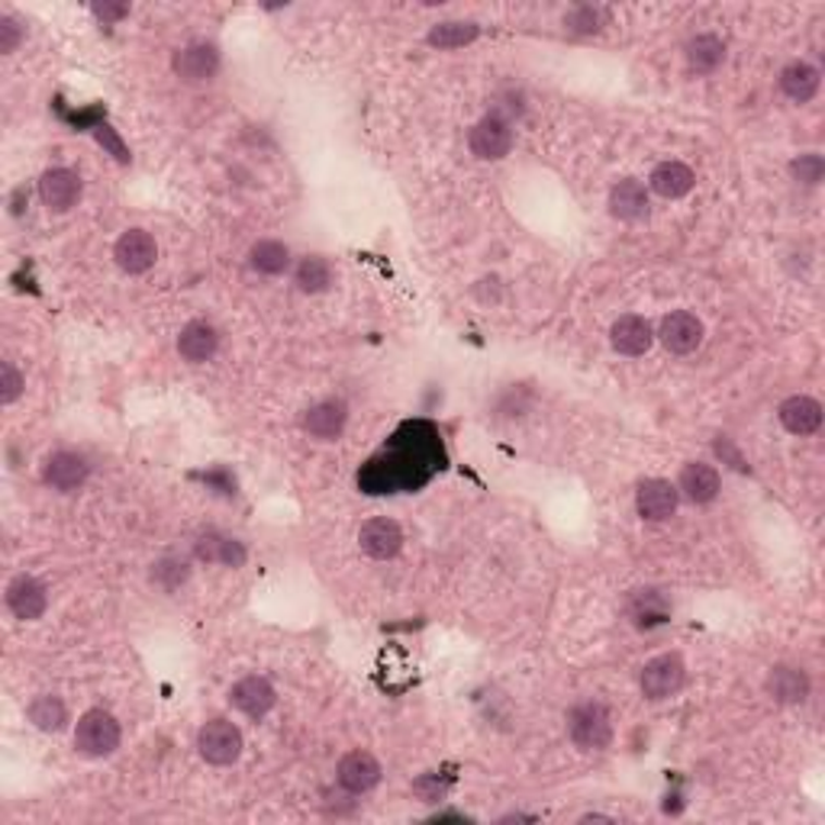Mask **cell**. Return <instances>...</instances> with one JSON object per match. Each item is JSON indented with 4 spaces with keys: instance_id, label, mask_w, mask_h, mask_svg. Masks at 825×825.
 <instances>
[{
    "instance_id": "6da1fadb",
    "label": "cell",
    "mask_w": 825,
    "mask_h": 825,
    "mask_svg": "<svg viewBox=\"0 0 825 825\" xmlns=\"http://www.w3.org/2000/svg\"><path fill=\"white\" fill-rule=\"evenodd\" d=\"M442 433L426 420L400 423L390 439L359 467V490L371 497L380 493H413L426 487L446 467Z\"/></svg>"
},
{
    "instance_id": "7a4b0ae2",
    "label": "cell",
    "mask_w": 825,
    "mask_h": 825,
    "mask_svg": "<svg viewBox=\"0 0 825 825\" xmlns=\"http://www.w3.org/2000/svg\"><path fill=\"white\" fill-rule=\"evenodd\" d=\"M567 735L580 751H603L613 741V716L603 703L584 700L567 713Z\"/></svg>"
},
{
    "instance_id": "3957f363",
    "label": "cell",
    "mask_w": 825,
    "mask_h": 825,
    "mask_svg": "<svg viewBox=\"0 0 825 825\" xmlns=\"http://www.w3.org/2000/svg\"><path fill=\"white\" fill-rule=\"evenodd\" d=\"M120 738L123 729L107 710H88L75 726V748L85 758H110L120 748Z\"/></svg>"
},
{
    "instance_id": "277c9868",
    "label": "cell",
    "mask_w": 825,
    "mask_h": 825,
    "mask_svg": "<svg viewBox=\"0 0 825 825\" xmlns=\"http://www.w3.org/2000/svg\"><path fill=\"white\" fill-rule=\"evenodd\" d=\"M684 684H687V664L674 651L645 661L642 674H639L645 700H671L684 690Z\"/></svg>"
},
{
    "instance_id": "5b68a950",
    "label": "cell",
    "mask_w": 825,
    "mask_h": 825,
    "mask_svg": "<svg viewBox=\"0 0 825 825\" xmlns=\"http://www.w3.org/2000/svg\"><path fill=\"white\" fill-rule=\"evenodd\" d=\"M242 748H246L242 733H239V726L229 723V720H210V723H203L200 733H197V751H200V758H203L207 764H213V767H229V764H236L239 754H242Z\"/></svg>"
},
{
    "instance_id": "8992f818",
    "label": "cell",
    "mask_w": 825,
    "mask_h": 825,
    "mask_svg": "<svg viewBox=\"0 0 825 825\" xmlns=\"http://www.w3.org/2000/svg\"><path fill=\"white\" fill-rule=\"evenodd\" d=\"M467 146H471L474 159H480V162H500L513 149V123L507 116H500V113L490 110L487 116H480L471 126Z\"/></svg>"
},
{
    "instance_id": "52a82bcc",
    "label": "cell",
    "mask_w": 825,
    "mask_h": 825,
    "mask_svg": "<svg viewBox=\"0 0 825 825\" xmlns=\"http://www.w3.org/2000/svg\"><path fill=\"white\" fill-rule=\"evenodd\" d=\"M703 336H707L703 320L693 316L690 310H674V313H667V316L661 320L658 333H654V339H661V346H664L671 355H690V352H697V349L703 346Z\"/></svg>"
},
{
    "instance_id": "ba28073f",
    "label": "cell",
    "mask_w": 825,
    "mask_h": 825,
    "mask_svg": "<svg viewBox=\"0 0 825 825\" xmlns=\"http://www.w3.org/2000/svg\"><path fill=\"white\" fill-rule=\"evenodd\" d=\"M7 610L13 613V620L20 623H36L39 616H46L49 610V590L42 580L29 577V574H20L7 584Z\"/></svg>"
},
{
    "instance_id": "9c48e42d",
    "label": "cell",
    "mask_w": 825,
    "mask_h": 825,
    "mask_svg": "<svg viewBox=\"0 0 825 825\" xmlns=\"http://www.w3.org/2000/svg\"><path fill=\"white\" fill-rule=\"evenodd\" d=\"M113 259H116L120 272H126V275H146L155 265V259H159V246H155V239L146 229H126L116 239V246H113Z\"/></svg>"
},
{
    "instance_id": "30bf717a",
    "label": "cell",
    "mask_w": 825,
    "mask_h": 825,
    "mask_svg": "<svg viewBox=\"0 0 825 825\" xmlns=\"http://www.w3.org/2000/svg\"><path fill=\"white\" fill-rule=\"evenodd\" d=\"M229 703H233V710H239L242 716L262 720V716H268V713L275 710L277 693L265 677L249 674V677H242V680H236V684L229 687Z\"/></svg>"
},
{
    "instance_id": "8fae6325",
    "label": "cell",
    "mask_w": 825,
    "mask_h": 825,
    "mask_svg": "<svg viewBox=\"0 0 825 825\" xmlns=\"http://www.w3.org/2000/svg\"><path fill=\"white\" fill-rule=\"evenodd\" d=\"M82 178L72 168H49L39 178V200L49 213H68L82 200Z\"/></svg>"
},
{
    "instance_id": "7c38bea8",
    "label": "cell",
    "mask_w": 825,
    "mask_h": 825,
    "mask_svg": "<svg viewBox=\"0 0 825 825\" xmlns=\"http://www.w3.org/2000/svg\"><path fill=\"white\" fill-rule=\"evenodd\" d=\"M336 780L346 793L359 797V793H367L380 784V761L371 754V751H349L342 754V761L336 764Z\"/></svg>"
},
{
    "instance_id": "4fadbf2b",
    "label": "cell",
    "mask_w": 825,
    "mask_h": 825,
    "mask_svg": "<svg viewBox=\"0 0 825 825\" xmlns=\"http://www.w3.org/2000/svg\"><path fill=\"white\" fill-rule=\"evenodd\" d=\"M346 423H349V407L342 400H320L300 420L303 433L316 442H336L346 433Z\"/></svg>"
},
{
    "instance_id": "5bb4252c",
    "label": "cell",
    "mask_w": 825,
    "mask_h": 825,
    "mask_svg": "<svg viewBox=\"0 0 825 825\" xmlns=\"http://www.w3.org/2000/svg\"><path fill=\"white\" fill-rule=\"evenodd\" d=\"M172 68L187 85L210 82L220 72V49L213 42H190V46H184V49L175 52Z\"/></svg>"
},
{
    "instance_id": "9a60e30c",
    "label": "cell",
    "mask_w": 825,
    "mask_h": 825,
    "mask_svg": "<svg viewBox=\"0 0 825 825\" xmlns=\"http://www.w3.org/2000/svg\"><path fill=\"white\" fill-rule=\"evenodd\" d=\"M677 500H680L677 487L671 480H664V477H648L636 490V510L648 523L671 520L677 513Z\"/></svg>"
},
{
    "instance_id": "2e32d148",
    "label": "cell",
    "mask_w": 825,
    "mask_h": 825,
    "mask_svg": "<svg viewBox=\"0 0 825 825\" xmlns=\"http://www.w3.org/2000/svg\"><path fill=\"white\" fill-rule=\"evenodd\" d=\"M677 493H684L690 503L703 507V503H713L723 490V477L713 464L707 461H687L680 467V477H677Z\"/></svg>"
},
{
    "instance_id": "e0dca14e",
    "label": "cell",
    "mask_w": 825,
    "mask_h": 825,
    "mask_svg": "<svg viewBox=\"0 0 825 825\" xmlns=\"http://www.w3.org/2000/svg\"><path fill=\"white\" fill-rule=\"evenodd\" d=\"M91 474V464L85 461V455L78 452H52L46 464H42V480L59 490V493H72L78 490Z\"/></svg>"
},
{
    "instance_id": "ac0fdd59",
    "label": "cell",
    "mask_w": 825,
    "mask_h": 825,
    "mask_svg": "<svg viewBox=\"0 0 825 825\" xmlns=\"http://www.w3.org/2000/svg\"><path fill=\"white\" fill-rule=\"evenodd\" d=\"M610 342L620 355H629V359H639L645 355L651 346H654V329L651 323L639 316V313H626L620 316L613 326H610Z\"/></svg>"
},
{
    "instance_id": "d6986e66",
    "label": "cell",
    "mask_w": 825,
    "mask_h": 825,
    "mask_svg": "<svg viewBox=\"0 0 825 825\" xmlns=\"http://www.w3.org/2000/svg\"><path fill=\"white\" fill-rule=\"evenodd\" d=\"M777 420L790 436H813L823 426V403L807 393L787 397L777 410Z\"/></svg>"
},
{
    "instance_id": "ffe728a7",
    "label": "cell",
    "mask_w": 825,
    "mask_h": 825,
    "mask_svg": "<svg viewBox=\"0 0 825 825\" xmlns=\"http://www.w3.org/2000/svg\"><path fill=\"white\" fill-rule=\"evenodd\" d=\"M359 546L374 561H390L397 551L403 549V529L387 516L367 520L365 526L359 529Z\"/></svg>"
},
{
    "instance_id": "44dd1931",
    "label": "cell",
    "mask_w": 825,
    "mask_h": 825,
    "mask_svg": "<svg viewBox=\"0 0 825 825\" xmlns=\"http://www.w3.org/2000/svg\"><path fill=\"white\" fill-rule=\"evenodd\" d=\"M216 352H220V333H216L213 323L193 320V323L184 326L182 336H178V355H182L184 362L203 365V362H210Z\"/></svg>"
},
{
    "instance_id": "7402d4cb",
    "label": "cell",
    "mask_w": 825,
    "mask_h": 825,
    "mask_svg": "<svg viewBox=\"0 0 825 825\" xmlns=\"http://www.w3.org/2000/svg\"><path fill=\"white\" fill-rule=\"evenodd\" d=\"M193 554L203 564H220V567H242L246 564V546L233 536L223 533H203L193 542Z\"/></svg>"
},
{
    "instance_id": "603a6c76",
    "label": "cell",
    "mask_w": 825,
    "mask_h": 825,
    "mask_svg": "<svg viewBox=\"0 0 825 825\" xmlns=\"http://www.w3.org/2000/svg\"><path fill=\"white\" fill-rule=\"evenodd\" d=\"M764 687H767L771 700H777V703H784V707L807 703V697H810V677H807L800 667H790V664L771 667Z\"/></svg>"
},
{
    "instance_id": "cb8c5ba5",
    "label": "cell",
    "mask_w": 825,
    "mask_h": 825,
    "mask_svg": "<svg viewBox=\"0 0 825 825\" xmlns=\"http://www.w3.org/2000/svg\"><path fill=\"white\" fill-rule=\"evenodd\" d=\"M648 190H645L642 182L636 178H623V182L613 184L610 190V213L623 223H639L648 216Z\"/></svg>"
},
{
    "instance_id": "d4e9b609",
    "label": "cell",
    "mask_w": 825,
    "mask_h": 825,
    "mask_svg": "<svg viewBox=\"0 0 825 825\" xmlns=\"http://www.w3.org/2000/svg\"><path fill=\"white\" fill-rule=\"evenodd\" d=\"M684 59L687 68L697 75H713L723 62H726V42L713 33H700L684 46Z\"/></svg>"
},
{
    "instance_id": "484cf974",
    "label": "cell",
    "mask_w": 825,
    "mask_h": 825,
    "mask_svg": "<svg viewBox=\"0 0 825 825\" xmlns=\"http://www.w3.org/2000/svg\"><path fill=\"white\" fill-rule=\"evenodd\" d=\"M648 184H651V190H654L658 197H664V200H680V197H687V193L693 190L697 175H693V168L684 165V162H661V165L651 172Z\"/></svg>"
},
{
    "instance_id": "4316f807",
    "label": "cell",
    "mask_w": 825,
    "mask_h": 825,
    "mask_svg": "<svg viewBox=\"0 0 825 825\" xmlns=\"http://www.w3.org/2000/svg\"><path fill=\"white\" fill-rule=\"evenodd\" d=\"M820 85H823L820 68H813L810 62H790L780 72V91L797 103H810L820 93Z\"/></svg>"
},
{
    "instance_id": "83f0119b",
    "label": "cell",
    "mask_w": 825,
    "mask_h": 825,
    "mask_svg": "<svg viewBox=\"0 0 825 825\" xmlns=\"http://www.w3.org/2000/svg\"><path fill=\"white\" fill-rule=\"evenodd\" d=\"M629 620H633L639 629L661 626V623L671 620V603H667L664 593H658V590H636L633 600H629Z\"/></svg>"
},
{
    "instance_id": "f1b7e54d",
    "label": "cell",
    "mask_w": 825,
    "mask_h": 825,
    "mask_svg": "<svg viewBox=\"0 0 825 825\" xmlns=\"http://www.w3.org/2000/svg\"><path fill=\"white\" fill-rule=\"evenodd\" d=\"M249 268L268 277L284 275L290 268V249L277 239H259L249 249Z\"/></svg>"
},
{
    "instance_id": "f546056e",
    "label": "cell",
    "mask_w": 825,
    "mask_h": 825,
    "mask_svg": "<svg viewBox=\"0 0 825 825\" xmlns=\"http://www.w3.org/2000/svg\"><path fill=\"white\" fill-rule=\"evenodd\" d=\"M26 716H29V723H33L39 733H62V729L68 726V707H65L59 697H52V693L36 697V700L26 707Z\"/></svg>"
},
{
    "instance_id": "4dcf8cb0",
    "label": "cell",
    "mask_w": 825,
    "mask_h": 825,
    "mask_svg": "<svg viewBox=\"0 0 825 825\" xmlns=\"http://www.w3.org/2000/svg\"><path fill=\"white\" fill-rule=\"evenodd\" d=\"M293 284L303 293H326L333 287V265L320 255H307L293 268Z\"/></svg>"
},
{
    "instance_id": "1f68e13d",
    "label": "cell",
    "mask_w": 825,
    "mask_h": 825,
    "mask_svg": "<svg viewBox=\"0 0 825 825\" xmlns=\"http://www.w3.org/2000/svg\"><path fill=\"white\" fill-rule=\"evenodd\" d=\"M480 36V26L477 23H436L429 33H426V42L433 49H461V46H471L474 39Z\"/></svg>"
},
{
    "instance_id": "d6a6232c",
    "label": "cell",
    "mask_w": 825,
    "mask_h": 825,
    "mask_svg": "<svg viewBox=\"0 0 825 825\" xmlns=\"http://www.w3.org/2000/svg\"><path fill=\"white\" fill-rule=\"evenodd\" d=\"M607 23H610V13L603 7H593V3H580V7L564 13V29L574 33V36H593Z\"/></svg>"
},
{
    "instance_id": "836d02e7",
    "label": "cell",
    "mask_w": 825,
    "mask_h": 825,
    "mask_svg": "<svg viewBox=\"0 0 825 825\" xmlns=\"http://www.w3.org/2000/svg\"><path fill=\"white\" fill-rule=\"evenodd\" d=\"M187 577H190V564L184 558H162L159 564H152V580L168 593H175L182 584H187Z\"/></svg>"
},
{
    "instance_id": "e575fe53",
    "label": "cell",
    "mask_w": 825,
    "mask_h": 825,
    "mask_svg": "<svg viewBox=\"0 0 825 825\" xmlns=\"http://www.w3.org/2000/svg\"><path fill=\"white\" fill-rule=\"evenodd\" d=\"M823 175L825 162L823 155H816V152H807V155H800V159L790 162V178L797 184H803V187H816V184L823 182Z\"/></svg>"
},
{
    "instance_id": "d590c367",
    "label": "cell",
    "mask_w": 825,
    "mask_h": 825,
    "mask_svg": "<svg viewBox=\"0 0 825 825\" xmlns=\"http://www.w3.org/2000/svg\"><path fill=\"white\" fill-rule=\"evenodd\" d=\"M23 387H26L23 374L13 367V362H3V365H0V403H3V407L16 403V400L23 397Z\"/></svg>"
},
{
    "instance_id": "8d00e7d4",
    "label": "cell",
    "mask_w": 825,
    "mask_h": 825,
    "mask_svg": "<svg viewBox=\"0 0 825 825\" xmlns=\"http://www.w3.org/2000/svg\"><path fill=\"white\" fill-rule=\"evenodd\" d=\"M20 42H23V26L13 16H0V55L16 52Z\"/></svg>"
},
{
    "instance_id": "74e56055",
    "label": "cell",
    "mask_w": 825,
    "mask_h": 825,
    "mask_svg": "<svg viewBox=\"0 0 825 825\" xmlns=\"http://www.w3.org/2000/svg\"><path fill=\"white\" fill-rule=\"evenodd\" d=\"M93 136H97L100 146H107V149L113 152V159H116L120 165H129V149L123 146V139H120L110 126H93Z\"/></svg>"
},
{
    "instance_id": "f35d334b",
    "label": "cell",
    "mask_w": 825,
    "mask_h": 825,
    "mask_svg": "<svg viewBox=\"0 0 825 825\" xmlns=\"http://www.w3.org/2000/svg\"><path fill=\"white\" fill-rule=\"evenodd\" d=\"M91 13L103 26H110V23H120L123 16H129V7H126V3H116V0H93Z\"/></svg>"
},
{
    "instance_id": "ab89813d",
    "label": "cell",
    "mask_w": 825,
    "mask_h": 825,
    "mask_svg": "<svg viewBox=\"0 0 825 825\" xmlns=\"http://www.w3.org/2000/svg\"><path fill=\"white\" fill-rule=\"evenodd\" d=\"M713 449H716V455H720V459L726 461V464H733L735 471H741V474H748V471H751V467H748V461H745V459H741V455H738V449H735V446H733V439H726V436H720V439H716V446H713Z\"/></svg>"
},
{
    "instance_id": "60d3db41",
    "label": "cell",
    "mask_w": 825,
    "mask_h": 825,
    "mask_svg": "<svg viewBox=\"0 0 825 825\" xmlns=\"http://www.w3.org/2000/svg\"><path fill=\"white\" fill-rule=\"evenodd\" d=\"M426 803H439L442 797H446V790H449V784H439V777L433 774V777H423V780H416V787H413Z\"/></svg>"
},
{
    "instance_id": "b9f144b4",
    "label": "cell",
    "mask_w": 825,
    "mask_h": 825,
    "mask_svg": "<svg viewBox=\"0 0 825 825\" xmlns=\"http://www.w3.org/2000/svg\"><path fill=\"white\" fill-rule=\"evenodd\" d=\"M474 297H477L480 303H497V300H500V280H497V277H484V280L474 287Z\"/></svg>"
},
{
    "instance_id": "7bdbcfd3",
    "label": "cell",
    "mask_w": 825,
    "mask_h": 825,
    "mask_svg": "<svg viewBox=\"0 0 825 825\" xmlns=\"http://www.w3.org/2000/svg\"><path fill=\"white\" fill-rule=\"evenodd\" d=\"M500 823H536V816H526V813H510V816H503Z\"/></svg>"
}]
</instances>
